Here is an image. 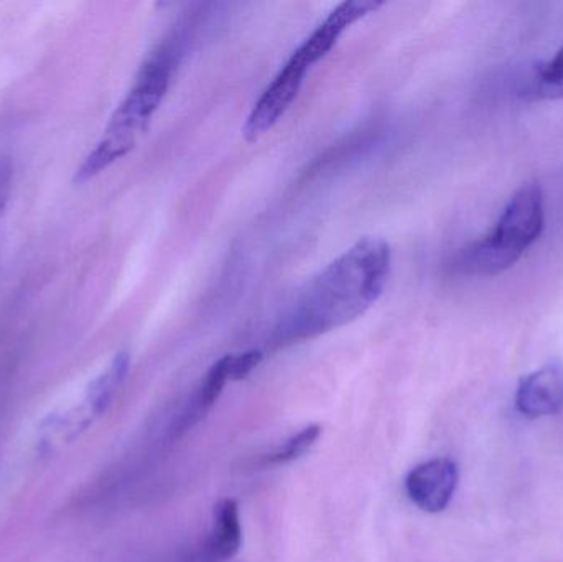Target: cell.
<instances>
[{
	"label": "cell",
	"mask_w": 563,
	"mask_h": 562,
	"mask_svg": "<svg viewBox=\"0 0 563 562\" xmlns=\"http://www.w3.org/2000/svg\"><path fill=\"white\" fill-rule=\"evenodd\" d=\"M230 360L231 355L223 356L211 366L210 372L205 376V382L201 383L200 389L195 395L194 401L190 403L187 411L181 415L180 421H178L177 429H175L177 436L184 434L188 429L194 428L213 408L214 403L223 393L224 386L231 379Z\"/></svg>",
	"instance_id": "9c48e42d"
},
{
	"label": "cell",
	"mask_w": 563,
	"mask_h": 562,
	"mask_svg": "<svg viewBox=\"0 0 563 562\" xmlns=\"http://www.w3.org/2000/svg\"><path fill=\"white\" fill-rule=\"evenodd\" d=\"M13 168L9 158L0 157V220L5 213L9 203L10 190H12Z\"/></svg>",
	"instance_id": "5bb4252c"
},
{
	"label": "cell",
	"mask_w": 563,
	"mask_h": 562,
	"mask_svg": "<svg viewBox=\"0 0 563 562\" xmlns=\"http://www.w3.org/2000/svg\"><path fill=\"white\" fill-rule=\"evenodd\" d=\"M393 251L383 238H363L328 264L295 300L277 329L280 345L314 339L360 319L383 296Z\"/></svg>",
	"instance_id": "6da1fadb"
},
{
	"label": "cell",
	"mask_w": 563,
	"mask_h": 562,
	"mask_svg": "<svg viewBox=\"0 0 563 562\" xmlns=\"http://www.w3.org/2000/svg\"><path fill=\"white\" fill-rule=\"evenodd\" d=\"M516 408L526 418L555 416L563 409V366L554 362L529 373L516 392Z\"/></svg>",
	"instance_id": "52a82bcc"
},
{
	"label": "cell",
	"mask_w": 563,
	"mask_h": 562,
	"mask_svg": "<svg viewBox=\"0 0 563 562\" xmlns=\"http://www.w3.org/2000/svg\"><path fill=\"white\" fill-rule=\"evenodd\" d=\"M129 366H131V356L128 352H121L112 360L109 368L89 385L85 408L86 415L91 421L96 416L102 415L111 405L112 398L128 376Z\"/></svg>",
	"instance_id": "30bf717a"
},
{
	"label": "cell",
	"mask_w": 563,
	"mask_h": 562,
	"mask_svg": "<svg viewBox=\"0 0 563 562\" xmlns=\"http://www.w3.org/2000/svg\"><path fill=\"white\" fill-rule=\"evenodd\" d=\"M459 485V467L450 459H433L417 465L406 478V492L413 505L427 514L449 507Z\"/></svg>",
	"instance_id": "5b68a950"
},
{
	"label": "cell",
	"mask_w": 563,
	"mask_h": 562,
	"mask_svg": "<svg viewBox=\"0 0 563 562\" xmlns=\"http://www.w3.org/2000/svg\"><path fill=\"white\" fill-rule=\"evenodd\" d=\"M321 436L320 426H308L303 431L298 432L297 436L290 439L280 451L274 452L266 459L267 465H285L297 459L303 458Z\"/></svg>",
	"instance_id": "7c38bea8"
},
{
	"label": "cell",
	"mask_w": 563,
	"mask_h": 562,
	"mask_svg": "<svg viewBox=\"0 0 563 562\" xmlns=\"http://www.w3.org/2000/svg\"><path fill=\"white\" fill-rule=\"evenodd\" d=\"M384 5V2L377 0H346L340 3L320 26L295 49L298 56L303 58L308 66L323 59L328 53L336 45L340 36L350 29L357 20L366 16L367 13L376 12Z\"/></svg>",
	"instance_id": "8992f818"
},
{
	"label": "cell",
	"mask_w": 563,
	"mask_h": 562,
	"mask_svg": "<svg viewBox=\"0 0 563 562\" xmlns=\"http://www.w3.org/2000/svg\"><path fill=\"white\" fill-rule=\"evenodd\" d=\"M528 89L536 99L563 98V45L554 58L536 66Z\"/></svg>",
	"instance_id": "8fae6325"
},
{
	"label": "cell",
	"mask_w": 563,
	"mask_h": 562,
	"mask_svg": "<svg viewBox=\"0 0 563 562\" xmlns=\"http://www.w3.org/2000/svg\"><path fill=\"white\" fill-rule=\"evenodd\" d=\"M180 56L181 45L177 38L162 43L148 56L128 96L109 119L101 141L76 170L75 184L92 180L134 151L139 137L147 131L155 111L167 95Z\"/></svg>",
	"instance_id": "7a4b0ae2"
},
{
	"label": "cell",
	"mask_w": 563,
	"mask_h": 562,
	"mask_svg": "<svg viewBox=\"0 0 563 562\" xmlns=\"http://www.w3.org/2000/svg\"><path fill=\"white\" fill-rule=\"evenodd\" d=\"M308 69L310 66L297 53H294L285 63L284 68L277 73L276 78L267 86L266 91L263 92L260 101L247 115L246 124L243 128V134L247 142H256L284 118L291 102L297 99Z\"/></svg>",
	"instance_id": "277c9868"
},
{
	"label": "cell",
	"mask_w": 563,
	"mask_h": 562,
	"mask_svg": "<svg viewBox=\"0 0 563 562\" xmlns=\"http://www.w3.org/2000/svg\"><path fill=\"white\" fill-rule=\"evenodd\" d=\"M261 362H263V353L260 350H250V352L241 353V355H231V379L238 382V379L247 378Z\"/></svg>",
	"instance_id": "4fadbf2b"
},
{
	"label": "cell",
	"mask_w": 563,
	"mask_h": 562,
	"mask_svg": "<svg viewBox=\"0 0 563 562\" xmlns=\"http://www.w3.org/2000/svg\"><path fill=\"white\" fill-rule=\"evenodd\" d=\"M545 227L544 195L538 185H525L506 205L495 230L466 246L456 260L463 273L495 276L515 266L541 238Z\"/></svg>",
	"instance_id": "3957f363"
},
{
	"label": "cell",
	"mask_w": 563,
	"mask_h": 562,
	"mask_svg": "<svg viewBox=\"0 0 563 562\" xmlns=\"http://www.w3.org/2000/svg\"><path fill=\"white\" fill-rule=\"evenodd\" d=\"M240 507L233 498H224L214 507L213 530L205 544L203 562H227L241 550Z\"/></svg>",
	"instance_id": "ba28073f"
}]
</instances>
